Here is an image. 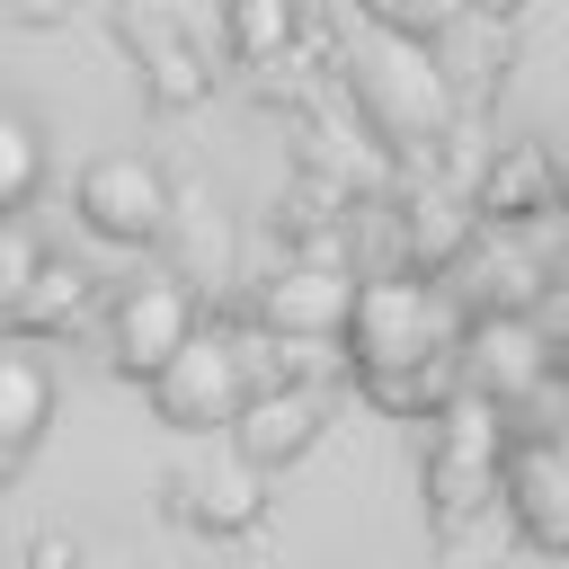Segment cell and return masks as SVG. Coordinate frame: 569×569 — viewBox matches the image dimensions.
<instances>
[{"label":"cell","mask_w":569,"mask_h":569,"mask_svg":"<svg viewBox=\"0 0 569 569\" xmlns=\"http://www.w3.org/2000/svg\"><path fill=\"white\" fill-rule=\"evenodd\" d=\"M80 222H89L98 240L142 249V240L169 231V178H160L142 151H107V160L80 169Z\"/></svg>","instance_id":"cell-7"},{"label":"cell","mask_w":569,"mask_h":569,"mask_svg":"<svg viewBox=\"0 0 569 569\" xmlns=\"http://www.w3.org/2000/svg\"><path fill=\"white\" fill-rule=\"evenodd\" d=\"M462 9H471V0H356V18H365V27H391V36H427V44H436V36H445Z\"/></svg>","instance_id":"cell-16"},{"label":"cell","mask_w":569,"mask_h":569,"mask_svg":"<svg viewBox=\"0 0 569 569\" xmlns=\"http://www.w3.org/2000/svg\"><path fill=\"white\" fill-rule=\"evenodd\" d=\"M462 338H471L462 293L427 276H373L347 320L356 373L382 409H445L462 391Z\"/></svg>","instance_id":"cell-1"},{"label":"cell","mask_w":569,"mask_h":569,"mask_svg":"<svg viewBox=\"0 0 569 569\" xmlns=\"http://www.w3.org/2000/svg\"><path fill=\"white\" fill-rule=\"evenodd\" d=\"M53 427V373L27 347H0V462H18Z\"/></svg>","instance_id":"cell-12"},{"label":"cell","mask_w":569,"mask_h":569,"mask_svg":"<svg viewBox=\"0 0 569 569\" xmlns=\"http://www.w3.org/2000/svg\"><path fill=\"white\" fill-rule=\"evenodd\" d=\"M178 489H187V525H204V533H249L267 516V462H249L240 445L178 471Z\"/></svg>","instance_id":"cell-11"},{"label":"cell","mask_w":569,"mask_h":569,"mask_svg":"<svg viewBox=\"0 0 569 569\" xmlns=\"http://www.w3.org/2000/svg\"><path fill=\"white\" fill-rule=\"evenodd\" d=\"M231 44H240L249 62L284 53V44H293V0H231Z\"/></svg>","instance_id":"cell-15"},{"label":"cell","mask_w":569,"mask_h":569,"mask_svg":"<svg viewBox=\"0 0 569 569\" xmlns=\"http://www.w3.org/2000/svg\"><path fill=\"white\" fill-rule=\"evenodd\" d=\"M196 329H204V320H196L187 276H142V284H124V293L107 302V356H116V373H133V382H151Z\"/></svg>","instance_id":"cell-5"},{"label":"cell","mask_w":569,"mask_h":569,"mask_svg":"<svg viewBox=\"0 0 569 569\" xmlns=\"http://www.w3.org/2000/svg\"><path fill=\"white\" fill-rule=\"evenodd\" d=\"M36 178H44V142H36L27 116L0 107V213H18V204L36 196Z\"/></svg>","instance_id":"cell-14"},{"label":"cell","mask_w":569,"mask_h":569,"mask_svg":"<svg viewBox=\"0 0 569 569\" xmlns=\"http://www.w3.org/2000/svg\"><path fill=\"white\" fill-rule=\"evenodd\" d=\"M551 373H560V356H551V338H542L525 311H480V320H471V338H462V391L516 409V400H533Z\"/></svg>","instance_id":"cell-6"},{"label":"cell","mask_w":569,"mask_h":569,"mask_svg":"<svg viewBox=\"0 0 569 569\" xmlns=\"http://www.w3.org/2000/svg\"><path fill=\"white\" fill-rule=\"evenodd\" d=\"M320 391H302V382H267V391H249V409L231 418V445L249 453V462H302L311 445H320Z\"/></svg>","instance_id":"cell-10"},{"label":"cell","mask_w":569,"mask_h":569,"mask_svg":"<svg viewBox=\"0 0 569 569\" xmlns=\"http://www.w3.org/2000/svg\"><path fill=\"white\" fill-rule=\"evenodd\" d=\"M36 276H44V249H36V240H27V231L0 213V311H18Z\"/></svg>","instance_id":"cell-17"},{"label":"cell","mask_w":569,"mask_h":569,"mask_svg":"<svg viewBox=\"0 0 569 569\" xmlns=\"http://www.w3.org/2000/svg\"><path fill=\"white\" fill-rule=\"evenodd\" d=\"M418 480H427V507H436L445 533H462L480 507H498V498H507V427H498V400L453 391V400L436 409V427H427Z\"/></svg>","instance_id":"cell-3"},{"label":"cell","mask_w":569,"mask_h":569,"mask_svg":"<svg viewBox=\"0 0 569 569\" xmlns=\"http://www.w3.org/2000/svg\"><path fill=\"white\" fill-rule=\"evenodd\" d=\"M471 9H480V18H516L525 0H471Z\"/></svg>","instance_id":"cell-18"},{"label":"cell","mask_w":569,"mask_h":569,"mask_svg":"<svg viewBox=\"0 0 569 569\" xmlns=\"http://www.w3.org/2000/svg\"><path fill=\"white\" fill-rule=\"evenodd\" d=\"M356 293H365V284H356L347 267H284V276L258 293V311H267L276 338H347Z\"/></svg>","instance_id":"cell-9"},{"label":"cell","mask_w":569,"mask_h":569,"mask_svg":"<svg viewBox=\"0 0 569 569\" xmlns=\"http://www.w3.org/2000/svg\"><path fill=\"white\" fill-rule=\"evenodd\" d=\"M480 213H498V222L551 213V151H542V142H507L498 169L480 178Z\"/></svg>","instance_id":"cell-13"},{"label":"cell","mask_w":569,"mask_h":569,"mask_svg":"<svg viewBox=\"0 0 569 569\" xmlns=\"http://www.w3.org/2000/svg\"><path fill=\"white\" fill-rule=\"evenodd\" d=\"M507 516L533 551L569 560V436H525L507 445Z\"/></svg>","instance_id":"cell-8"},{"label":"cell","mask_w":569,"mask_h":569,"mask_svg":"<svg viewBox=\"0 0 569 569\" xmlns=\"http://www.w3.org/2000/svg\"><path fill=\"white\" fill-rule=\"evenodd\" d=\"M347 89L365 107V124L391 142V151H427L445 124H453V89L436 71V44L427 36H391V27H365L347 44Z\"/></svg>","instance_id":"cell-2"},{"label":"cell","mask_w":569,"mask_h":569,"mask_svg":"<svg viewBox=\"0 0 569 569\" xmlns=\"http://www.w3.org/2000/svg\"><path fill=\"white\" fill-rule=\"evenodd\" d=\"M249 347L240 338H222V329H196L160 373H151V409H160V427H178V436H213V427H231L240 409H249Z\"/></svg>","instance_id":"cell-4"}]
</instances>
